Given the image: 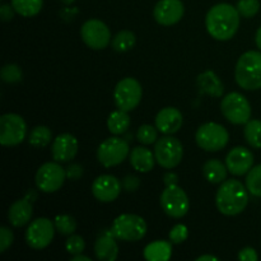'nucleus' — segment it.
Listing matches in <instances>:
<instances>
[{
	"instance_id": "a878e982",
	"label": "nucleus",
	"mask_w": 261,
	"mask_h": 261,
	"mask_svg": "<svg viewBox=\"0 0 261 261\" xmlns=\"http://www.w3.org/2000/svg\"><path fill=\"white\" fill-rule=\"evenodd\" d=\"M130 126V116L126 111L117 110L110 114L109 120H107V127L110 133L114 135L124 134Z\"/></svg>"
},
{
	"instance_id": "423d86ee",
	"label": "nucleus",
	"mask_w": 261,
	"mask_h": 261,
	"mask_svg": "<svg viewBox=\"0 0 261 261\" xmlns=\"http://www.w3.org/2000/svg\"><path fill=\"white\" fill-rule=\"evenodd\" d=\"M221 110L223 116L232 124L244 125L251 117L250 102L239 92H232L224 96L221 102Z\"/></svg>"
},
{
	"instance_id": "c03bdc74",
	"label": "nucleus",
	"mask_w": 261,
	"mask_h": 261,
	"mask_svg": "<svg viewBox=\"0 0 261 261\" xmlns=\"http://www.w3.org/2000/svg\"><path fill=\"white\" fill-rule=\"evenodd\" d=\"M196 261H218V257L213 256V255H203V256H199Z\"/></svg>"
},
{
	"instance_id": "72a5a7b5",
	"label": "nucleus",
	"mask_w": 261,
	"mask_h": 261,
	"mask_svg": "<svg viewBox=\"0 0 261 261\" xmlns=\"http://www.w3.org/2000/svg\"><path fill=\"white\" fill-rule=\"evenodd\" d=\"M236 8L241 17L252 18L259 13L260 3L259 0H239Z\"/></svg>"
},
{
	"instance_id": "6e6552de",
	"label": "nucleus",
	"mask_w": 261,
	"mask_h": 261,
	"mask_svg": "<svg viewBox=\"0 0 261 261\" xmlns=\"http://www.w3.org/2000/svg\"><path fill=\"white\" fill-rule=\"evenodd\" d=\"M142 99V86L134 78H124L116 84L114 91V101L119 110L133 111Z\"/></svg>"
},
{
	"instance_id": "f03ea898",
	"label": "nucleus",
	"mask_w": 261,
	"mask_h": 261,
	"mask_svg": "<svg viewBox=\"0 0 261 261\" xmlns=\"http://www.w3.org/2000/svg\"><path fill=\"white\" fill-rule=\"evenodd\" d=\"M249 203L247 188L239 180H227L222 182L216 195L217 209L224 216H237L242 213Z\"/></svg>"
},
{
	"instance_id": "de8ad7c7",
	"label": "nucleus",
	"mask_w": 261,
	"mask_h": 261,
	"mask_svg": "<svg viewBox=\"0 0 261 261\" xmlns=\"http://www.w3.org/2000/svg\"><path fill=\"white\" fill-rule=\"evenodd\" d=\"M61 2H63L64 4H71V3H74L75 0H61Z\"/></svg>"
},
{
	"instance_id": "f3484780",
	"label": "nucleus",
	"mask_w": 261,
	"mask_h": 261,
	"mask_svg": "<svg viewBox=\"0 0 261 261\" xmlns=\"http://www.w3.org/2000/svg\"><path fill=\"white\" fill-rule=\"evenodd\" d=\"M226 166L232 175L244 176L254 166V154L245 147H236L227 154Z\"/></svg>"
},
{
	"instance_id": "412c9836",
	"label": "nucleus",
	"mask_w": 261,
	"mask_h": 261,
	"mask_svg": "<svg viewBox=\"0 0 261 261\" xmlns=\"http://www.w3.org/2000/svg\"><path fill=\"white\" fill-rule=\"evenodd\" d=\"M199 89L201 93H206L213 97H222L224 92V86L219 76L214 71L206 70L201 73L196 79Z\"/></svg>"
},
{
	"instance_id": "b1692460",
	"label": "nucleus",
	"mask_w": 261,
	"mask_h": 261,
	"mask_svg": "<svg viewBox=\"0 0 261 261\" xmlns=\"http://www.w3.org/2000/svg\"><path fill=\"white\" fill-rule=\"evenodd\" d=\"M148 261H167L172 255V245L167 241H155L147 245L143 252Z\"/></svg>"
},
{
	"instance_id": "0eeeda50",
	"label": "nucleus",
	"mask_w": 261,
	"mask_h": 261,
	"mask_svg": "<svg viewBox=\"0 0 261 261\" xmlns=\"http://www.w3.org/2000/svg\"><path fill=\"white\" fill-rule=\"evenodd\" d=\"M154 155L161 167L167 170L175 168L184 157L182 143L170 135L162 137L155 142Z\"/></svg>"
},
{
	"instance_id": "ea45409f",
	"label": "nucleus",
	"mask_w": 261,
	"mask_h": 261,
	"mask_svg": "<svg viewBox=\"0 0 261 261\" xmlns=\"http://www.w3.org/2000/svg\"><path fill=\"white\" fill-rule=\"evenodd\" d=\"M83 175V168L82 166H79L78 163H71L68 168H66V177L69 180L76 181L78 178H81V176Z\"/></svg>"
},
{
	"instance_id": "cd10ccee",
	"label": "nucleus",
	"mask_w": 261,
	"mask_h": 261,
	"mask_svg": "<svg viewBox=\"0 0 261 261\" xmlns=\"http://www.w3.org/2000/svg\"><path fill=\"white\" fill-rule=\"evenodd\" d=\"M51 139H53V133L47 126H43V125L33 127L28 137V142L35 148L47 147L51 143Z\"/></svg>"
},
{
	"instance_id": "2eb2a0df",
	"label": "nucleus",
	"mask_w": 261,
	"mask_h": 261,
	"mask_svg": "<svg viewBox=\"0 0 261 261\" xmlns=\"http://www.w3.org/2000/svg\"><path fill=\"white\" fill-rule=\"evenodd\" d=\"M122 184L112 175H101L92 184V194L102 203H111L119 198Z\"/></svg>"
},
{
	"instance_id": "9b49d317",
	"label": "nucleus",
	"mask_w": 261,
	"mask_h": 261,
	"mask_svg": "<svg viewBox=\"0 0 261 261\" xmlns=\"http://www.w3.org/2000/svg\"><path fill=\"white\" fill-rule=\"evenodd\" d=\"M161 206L167 216L172 218H182L190 208L189 198L185 191L177 185L166 186L161 194Z\"/></svg>"
},
{
	"instance_id": "ddd939ff",
	"label": "nucleus",
	"mask_w": 261,
	"mask_h": 261,
	"mask_svg": "<svg viewBox=\"0 0 261 261\" xmlns=\"http://www.w3.org/2000/svg\"><path fill=\"white\" fill-rule=\"evenodd\" d=\"M55 224L47 218H37L28 226L25 242L35 250H42L51 244L55 234Z\"/></svg>"
},
{
	"instance_id": "4c0bfd02",
	"label": "nucleus",
	"mask_w": 261,
	"mask_h": 261,
	"mask_svg": "<svg viewBox=\"0 0 261 261\" xmlns=\"http://www.w3.org/2000/svg\"><path fill=\"white\" fill-rule=\"evenodd\" d=\"M13 241H14V234L10 229L7 227H2L0 228V252L7 251L8 247L12 246Z\"/></svg>"
},
{
	"instance_id": "c85d7f7f",
	"label": "nucleus",
	"mask_w": 261,
	"mask_h": 261,
	"mask_svg": "<svg viewBox=\"0 0 261 261\" xmlns=\"http://www.w3.org/2000/svg\"><path fill=\"white\" fill-rule=\"evenodd\" d=\"M244 135L252 148H261V120H249L245 125Z\"/></svg>"
},
{
	"instance_id": "20e7f679",
	"label": "nucleus",
	"mask_w": 261,
	"mask_h": 261,
	"mask_svg": "<svg viewBox=\"0 0 261 261\" xmlns=\"http://www.w3.org/2000/svg\"><path fill=\"white\" fill-rule=\"evenodd\" d=\"M147 223L137 214H121L114 221L111 234L115 239L127 242H137L147 234Z\"/></svg>"
},
{
	"instance_id": "79ce46f5",
	"label": "nucleus",
	"mask_w": 261,
	"mask_h": 261,
	"mask_svg": "<svg viewBox=\"0 0 261 261\" xmlns=\"http://www.w3.org/2000/svg\"><path fill=\"white\" fill-rule=\"evenodd\" d=\"M14 8L10 7L9 4H3L0 7V18L4 22H8V20H12L13 17H14Z\"/></svg>"
},
{
	"instance_id": "9d476101",
	"label": "nucleus",
	"mask_w": 261,
	"mask_h": 261,
	"mask_svg": "<svg viewBox=\"0 0 261 261\" xmlns=\"http://www.w3.org/2000/svg\"><path fill=\"white\" fill-rule=\"evenodd\" d=\"M129 155V144L121 138L112 137L103 140L97 149L98 162L105 167H114L120 165Z\"/></svg>"
},
{
	"instance_id": "dca6fc26",
	"label": "nucleus",
	"mask_w": 261,
	"mask_h": 261,
	"mask_svg": "<svg viewBox=\"0 0 261 261\" xmlns=\"http://www.w3.org/2000/svg\"><path fill=\"white\" fill-rule=\"evenodd\" d=\"M185 8L181 0H160L155 4L153 15L162 25H173L184 17Z\"/></svg>"
},
{
	"instance_id": "6ab92c4d",
	"label": "nucleus",
	"mask_w": 261,
	"mask_h": 261,
	"mask_svg": "<svg viewBox=\"0 0 261 261\" xmlns=\"http://www.w3.org/2000/svg\"><path fill=\"white\" fill-rule=\"evenodd\" d=\"M182 124V114L175 107L162 109L155 116V127L165 135H172L177 133Z\"/></svg>"
},
{
	"instance_id": "7c9ffc66",
	"label": "nucleus",
	"mask_w": 261,
	"mask_h": 261,
	"mask_svg": "<svg viewBox=\"0 0 261 261\" xmlns=\"http://www.w3.org/2000/svg\"><path fill=\"white\" fill-rule=\"evenodd\" d=\"M246 188L251 195L261 198V165L255 166L247 172Z\"/></svg>"
},
{
	"instance_id": "39448f33",
	"label": "nucleus",
	"mask_w": 261,
	"mask_h": 261,
	"mask_svg": "<svg viewBox=\"0 0 261 261\" xmlns=\"http://www.w3.org/2000/svg\"><path fill=\"white\" fill-rule=\"evenodd\" d=\"M195 140L199 147L208 152H218L223 149L229 140L226 127L217 122H206L198 129Z\"/></svg>"
},
{
	"instance_id": "a19ab883",
	"label": "nucleus",
	"mask_w": 261,
	"mask_h": 261,
	"mask_svg": "<svg viewBox=\"0 0 261 261\" xmlns=\"http://www.w3.org/2000/svg\"><path fill=\"white\" fill-rule=\"evenodd\" d=\"M239 259L241 261H257L259 256L255 249L252 247H245L239 252Z\"/></svg>"
},
{
	"instance_id": "49530a36",
	"label": "nucleus",
	"mask_w": 261,
	"mask_h": 261,
	"mask_svg": "<svg viewBox=\"0 0 261 261\" xmlns=\"http://www.w3.org/2000/svg\"><path fill=\"white\" fill-rule=\"evenodd\" d=\"M71 261H91V259L87 256H84V255L78 254V255H74V256L71 257Z\"/></svg>"
},
{
	"instance_id": "393cba45",
	"label": "nucleus",
	"mask_w": 261,
	"mask_h": 261,
	"mask_svg": "<svg viewBox=\"0 0 261 261\" xmlns=\"http://www.w3.org/2000/svg\"><path fill=\"white\" fill-rule=\"evenodd\" d=\"M228 168L219 160H209L203 166V175L211 184H222L227 177Z\"/></svg>"
},
{
	"instance_id": "2f4dec72",
	"label": "nucleus",
	"mask_w": 261,
	"mask_h": 261,
	"mask_svg": "<svg viewBox=\"0 0 261 261\" xmlns=\"http://www.w3.org/2000/svg\"><path fill=\"white\" fill-rule=\"evenodd\" d=\"M54 224H55L56 231L60 234H64V236H70L76 229V221L71 216H68V214L56 216L55 219H54Z\"/></svg>"
},
{
	"instance_id": "f704fd0d",
	"label": "nucleus",
	"mask_w": 261,
	"mask_h": 261,
	"mask_svg": "<svg viewBox=\"0 0 261 261\" xmlns=\"http://www.w3.org/2000/svg\"><path fill=\"white\" fill-rule=\"evenodd\" d=\"M157 137H158L157 127H153L152 125L145 124V125H142V126L138 129L137 139L144 145H149L157 142Z\"/></svg>"
},
{
	"instance_id": "bb28decb",
	"label": "nucleus",
	"mask_w": 261,
	"mask_h": 261,
	"mask_svg": "<svg viewBox=\"0 0 261 261\" xmlns=\"http://www.w3.org/2000/svg\"><path fill=\"white\" fill-rule=\"evenodd\" d=\"M42 0H12V7L22 17H35L42 9Z\"/></svg>"
},
{
	"instance_id": "e433bc0d",
	"label": "nucleus",
	"mask_w": 261,
	"mask_h": 261,
	"mask_svg": "<svg viewBox=\"0 0 261 261\" xmlns=\"http://www.w3.org/2000/svg\"><path fill=\"white\" fill-rule=\"evenodd\" d=\"M189 236L188 227L185 224H176L170 232V241L175 245L182 244L184 241H186Z\"/></svg>"
},
{
	"instance_id": "c756f323",
	"label": "nucleus",
	"mask_w": 261,
	"mask_h": 261,
	"mask_svg": "<svg viewBox=\"0 0 261 261\" xmlns=\"http://www.w3.org/2000/svg\"><path fill=\"white\" fill-rule=\"evenodd\" d=\"M135 46V35L130 31H121L112 38V48L117 53H126Z\"/></svg>"
},
{
	"instance_id": "4468645a",
	"label": "nucleus",
	"mask_w": 261,
	"mask_h": 261,
	"mask_svg": "<svg viewBox=\"0 0 261 261\" xmlns=\"http://www.w3.org/2000/svg\"><path fill=\"white\" fill-rule=\"evenodd\" d=\"M82 40L93 50H103L111 41V32L106 23L99 19H89L82 25Z\"/></svg>"
},
{
	"instance_id": "5701e85b",
	"label": "nucleus",
	"mask_w": 261,
	"mask_h": 261,
	"mask_svg": "<svg viewBox=\"0 0 261 261\" xmlns=\"http://www.w3.org/2000/svg\"><path fill=\"white\" fill-rule=\"evenodd\" d=\"M155 155L145 147H135L130 153V163L138 172L147 173L153 170Z\"/></svg>"
},
{
	"instance_id": "f8f14e48",
	"label": "nucleus",
	"mask_w": 261,
	"mask_h": 261,
	"mask_svg": "<svg viewBox=\"0 0 261 261\" xmlns=\"http://www.w3.org/2000/svg\"><path fill=\"white\" fill-rule=\"evenodd\" d=\"M66 170L59 162L43 163L36 173V185L42 193H55L64 185Z\"/></svg>"
},
{
	"instance_id": "4be33fe9",
	"label": "nucleus",
	"mask_w": 261,
	"mask_h": 261,
	"mask_svg": "<svg viewBox=\"0 0 261 261\" xmlns=\"http://www.w3.org/2000/svg\"><path fill=\"white\" fill-rule=\"evenodd\" d=\"M94 252L97 259L101 261H115L119 255V246L111 234H103L98 237L94 245Z\"/></svg>"
},
{
	"instance_id": "aec40b11",
	"label": "nucleus",
	"mask_w": 261,
	"mask_h": 261,
	"mask_svg": "<svg viewBox=\"0 0 261 261\" xmlns=\"http://www.w3.org/2000/svg\"><path fill=\"white\" fill-rule=\"evenodd\" d=\"M32 211V204L27 198L17 200L10 205L9 211H8V219L12 226L23 227L31 221L33 213Z\"/></svg>"
},
{
	"instance_id": "7ed1b4c3",
	"label": "nucleus",
	"mask_w": 261,
	"mask_h": 261,
	"mask_svg": "<svg viewBox=\"0 0 261 261\" xmlns=\"http://www.w3.org/2000/svg\"><path fill=\"white\" fill-rule=\"evenodd\" d=\"M237 84L246 91H256L261 88V53L246 51L240 56L234 69Z\"/></svg>"
},
{
	"instance_id": "58836bf2",
	"label": "nucleus",
	"mask_w": 261,
	"mask_h": 261,
	"mask_svg": "<svg viewBox=\"0 0 261 261\" xmlns=\"http://www.w3.org/2000/svg\"><path fill=\"white\" fill-rule=\"evenodd\" d=\"M122 189L127 193H134L139 189L140 186V178L137 177V176H133V175H127L126 177L122 180Z\"/></svg>"
},
{
	"instance_id": "c9c22d12",
	"label": "nucleus",
	"mask_w": 261,
	"mask_h": 261,
	"mask_svg": "<svg viewBox=\"0 0 261 261\" xmlns=\"http://www.w3.org/2000/svg\"><path fill=\"white\" fill-rule=\"evenodd\" d=\"M65 249L71 255L82 254L84 251V249H86V242H84V240L81 236L70 234V237L65 242Z\"/></svg>"
},
{
	"instance_id": "a18cd8bd",
	"label": "nucleus",
	"mask_w": 261,
	"mask_h": 261,
	"mask_svg": "<svg viewBox=\"0 0 261 261\" xmlns=\"http://www.w3.org/2000/svg\"><path fill=\"white\" fill-rule=\"evenodd\" d=\"M255 42H256V46L259 47V50L261 51V25L259 27V30L256 31V36H255Z\"/></svg>"
},
{
	"instance_id": "a211bd4d",
	"label": "nucleus",
	"mask_w": 261,
	"mask_h": 261,
	"mask_svg": "<svg viewBox=\"0 0 261 261\" xmlns=\"http://www.w3.org/2000/svg\"><path fill=\"white\" fill-rule=\"evenodd\" d=\"M51 153L56 162H69L78 153V140L74 135L68 133L58 135L53 142Z\"/></svg>"
},
{
	"instance_id": "37998d69",
	"label": "nucleus",
	"mask_w": 261,
	"mask_h": 261,
	"mask_svg": "<svg viewBox=\"0 0 261 261\" xmlns=\"http://www.w3.org/2000/svg\"><path fill=\"white\" fill-rule=\"evenodd\" d=\"M178 182V176L173 172H166L163 175V184L166 186H171V185H177Z\"/></svg>"
},
{
	"instance_id": "f257e3e1",
	"label": "nucleus",
	"mask_w": 261,
	"mask_h": 261,
	"mask_svg": "<svg viewBox=\"0 0 261 261\" xmlns=\"http://www.w3.org/2000/svg\"><path fill=\"white\" fill-rule=\"evenodd\" d=\"M240 13L233 5L221 3L209 9L205 25L209 35L218 41H228L236 35L240 25Z\"/></svg>"
},
{
	"instance_id": "473e14b6",
	"label": "nucleus",
	"mask_w": 261,
	"mask_h": 261,
	"mask_svg": "<svg viewBox=\"0 0 261 261\" xmlns=\"http://www.w3.org/2000/svg\"><path fill=\"white\" fill-rule=\"evenodd\" d=\"M0 76L7 83H18L23 79V73L19 66L15 64H7L2 68Z\"/></svg>"
},
{
	"instance_id": "1a4fd4ad",
	"label": "nucleus",
	"mask_w": 261,
	"mask_h": 261,
	"mask_svg": "<svg viewBox=\"0 0 261 261\" xmlns=\"http://www.w3.org/2000/svg\"><path fill=\"white\" fill-rule=\"evenodd\" d=\"M27 125L22 116L5 114L0 117V143L4 147H14L24 140Z\"/></svg>"
}]
</instances>
